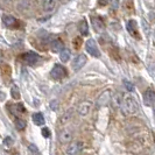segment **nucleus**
Masks as SVG:
<instances>
[{
	"mask_svg": "<svg viewBox=\"0 0 155 155\" xmlns=\"http://www.w3.org/2000/svg\"><path fill=\"white\" fill-rule=\"evenodd\" d=\"M85 49L86 51L91 55V56H93V57H96V58L101 57V51H99V49L97 47V43H96V41L93 39H89L86 41Z\"/></svg>",
	"mask_w": 155,
	"mask_h": 155,
	"instance_id": "nucleus-3",
	"label": "nucleus"
},
{
	"mask_svg": "<svg viewBox=\"0 0 155 155\" xmlns=\"http://www.w3.org/2000/svg\"><path fill=\"white\" fill-rule=\"evenodd\" d=\"M86 61H87V58H86L85 55L79 54L78 56H76V57H75V60L72 61V69L75 70V71L81 70L84 65H85Z\"/></svg>",
	"mask_w": 155,
	"mask_h": 155,
	"instance_id": "nucleus-7",
	"label": "nucleus"
},
{
	"mask_svg": "<svg viewBox=\"0 0 155 155\" xmlns=\"http://www.w3.org/2000/svg\"><path fill=\"white\" fill-rule=\"evenodd\" d=\"M91 23H92L93 26V29L97 31V33H103L104 31V23L101 20H99L98 18H92L91 19Z\"/></svg>",
	"mask_w": 155,
	"mask_h": 155,
	"instance_id": "nucleus-14",
	"label": "nucleus"
},
{
	"mask_svg": "<svg viewBox=\"0 0 155 155\" xmlns=\"http://www.w3.org/2000/svg\"><path fill=\"white\" fill-rule=\"evenodd\" d=\"M142 26H143V31H145V33L146 34H148V25H147V22H146V20L145 19H142Z\"/></svg>",
	"mask_w": 155,
	"mask_h": 155,
	"instance_id": "nucleus-28",
	"label": "nucleus"
},
{
	"mask_svg": "<svg viewBox=\"0 0 155 155\" xmlns=\"http://www.w3.org/2000/svg\"><path fill=\"white\" fill-rule=\"evenodd\" d=\"M92 109V103L89 101H82L78 106V114L81 117H85L89 114V112Z\"/></svg>",
	"mask_w": 155,
	"mask_h": 155,
	"instance_id": "nucleus-9",
	"label": "nucleus"
},
{
	"mask_svg": "<svg viewBox=\"0 0 155 155\" xmlns=\"http://www.w3.org/2000/svg\"><path fill=\"white\" fill-rule=\"evenodd\" d=\"M12 97L14 98V99H19L20 98V92H19V89L16 87V86H13L12 87Z\"/></svg>",
	"mask_w": 155,
	"mask_h": 155,
	"instance_id": "nucleus-22",
	"label": "nucleus"
},
{
	"mask_svg": "<svg viewBox=\"0 0 155 155\" xmlns=\"http://www.w3.org/2000/svg\"><path fill=\"white\" fill-rule=\"evenodd\" d=\"M72 138H74V134L68 128L62 130L58 134V140H60L61 143H68L69 145V143L72 142Z\"/></svg>",
	"mask_w": 155,
	"mask_h": 155,
	"instance_id": "nucleus-6",
	"label": "nucleus"
},
{
	"mask_svg": "<svg viewBox=\"0 0 155 155\" xmlns=\"http://www.w3.org/2000/svg\"><path fill=\"white\" fill-rule=\"evenodd\" d=\"M121 112L124 116H131L138 112V103L132 96H125L124 103L121 106Z\"/></svg>",
	"mask_w": 155,
	"mask_h": 155,
	"instance_id": "nucleus-1",
	"label": "nucleus"
},
{
	"mask_svg": "<svg viewBox=\"0 0 155 155\" xmlns=\"http://www.w3.org/2000/svg\"><path fill=\"white\" fill-rule=\"evenodd\" d=\"M50 76L54 79H62L67 76V69L61 64H55L54 68L50 71Z\"/></svg>",
	"mask_w": 155,
	"mask_h": 155,
	"instance_id": "nucleus-4",
	"label": "nucleus"
},
{
	"mask_svg": "<svg viewBox=\"0 0 155 155\" xmlns=\"http://www.w3.org/2000/svg\"><path fill=\"white\" fill-rule=\"evenodd\" d=\"M78 27H79V31H81L82 35H87L89 34V27H87L86 20H82L78 25Z\"/></svg>",
	"mask_w": 155,
	"mask_h": 155,
	"instance_id": "nucleus-20",
	"label": "nucleus"
},
{
	"mask_svg": "<svg viewBox=\"0 0 155 155\" xmlns=\"http://www.w3.org/2000/svg\"><path fill=\"white\" fill-rule=\"evenodd\" d=\"M124 98L125 97L123 96V93H119V92L114 93V94L112 96V101H113L114 106L118 107V109H121L123 103H124Z\"/></svg>",
	"mask_w": 155,
	"mask_h": 155,
	"instance_id": "nucleus-13",
	"label": "nucleus"
},
{
	"mask_svg": "<svg viewBox=\"0 0 155 155\" xmlns=\"http://www.w3.org/2000/svg\"><path fill=\"white\" fill-rule=\"evenodd\" d=\"M31 118H33V121H34V124L38 125V126H41V125L45 124V117H43V114H42L41 112L34 113Z\"/></svg>",
	"mask_w": 155,
	"mask_h": 155,
	"instance_id": "nucleus-18",
	"label": "nucleus"
},
{
	"mask_svg": "<svg viewBox=\"0 0 155 155\" xmlns=\"http://www.w3.org/2000/svg\"><path fill=\"white\" fill-rule=\"evenodd\" d=\"M84 147V145H83V142H81V141H72L71 143H69L67 148H65V154L67 155H78L81 152H82V149Z\"/></svg>",
	"mask_w": 155,
	"mask_h": 155,
	"instance_id": "nucleus-2",
	"label": "nucleus"
},
{
	"mask_svg": "<svg viewBox=\"0 0 155 155\" xmlns=\"http://www.w3.org/2000/svg\"><path fill=\"white\" fill-rule=\"evenodd\" d=\"M49 106H50V109L53 110V111H57V110H58V107H60V105H58V101H55V99L49 103Z\"/></svg>",
	"mask_w": 155,
	"mask_h": 155,
	"instance_id": "nucleus-25",
	"label": "nucleus"
},
{
	"mask_svg": "<svg viewBox=\"0 0 155 155\" xmlns=\"http://www.w3.org/2000/svg\"><path fill=\"white\" fill-rule=\"evenodd\" d=\"M21 58L25 63H27L29 65H34L40 60V56L34 51H28V53H25L21 55Z\"/></svg>",
	"mask_w": 155,
	"mask_h": 155,
	"instance_id": "nucleus-5",
	"label": "nucleus"
},
{
	"mask_svg": "<svg viewBox=\"0 0 155 155\" xmlns=\"http://www.w3.org/2000/svg\"><path fill=\"white\" fill-rule=\"evenodd\" d=\"M127 31L128 33L132 35L133 38H135V39H141L139 35V31H138V25L137 22L134 21V20H131V21H128L127 22Z\"/></svg>",
	"mask_w": 155,
	"mask_h": 155,
	"instance_id": "nucleus-11",
	"label": "nucleus"
},
{
	"mask_svg": "<svg viewBox=\"0 0 155 155\" xmlns=\"http://www.w3.org/2000/svg\"><path fill=\"white\" fill-rule=\"evenodd\" d=\"M70 56H71V53L68 48H64L62 51L60 53V60L62 61L63 63H67L70 60Z\"/></svg>",
	"mask_w": 155,
	"mask_h": 155,
	"instance_id": "nucleus-19",
	"label": "nucleus"
},
{
	"mask_svg": "<svg viewBox=\"0 0 155 155\" xmlns=\"http://www.w3.org/2000/svg\"><path fill=\"white\" fill-rule=\"evenodd\" d=\"M28 149L31 150L33 154H38V153H39V149H38V147H36L35 145H33V143L28 145Z\"/></svg>",
	"mask_w": 155,
	"mask_h": 155,
	"instance_id": "nucleus-26",
	"label": "nucleus"
},
{
	"mask_svg": "<svg viewBox=\"0 0 155 155\" xmlns=\"http://www.w3.org/2000/svg\"><path fill=\"white\" fill-rule=\"evenodd\" d=\"M143 101L146 105H153L155 103V91L153 89H147L143 93Z\"/></svg>",
	"mask_w": 155,
	"mask_h": 155,
	"instance_id": "nucleus-10",
	"label": "nucleus"
},
{
	"mask_svg": "<svg viewBox=\"0 0 155 155\" xmlns=\"http://www.w3.org/2000/svg\"><path fill=\"white\" fill-rule=\"evenodd\" d=\"M2 22L6 27H16L18 26V20H16L14 16L12 15H2Z\"/></svg>",
	"mask_w": 155,
	"mask_h": 155,
	"instance_id": "nucleus-12",
	"label": "nucleus"
},
{
	"mask_svg": "<svg viewBox=\"0 0 155 155\" xmlns=\"http://www.w3.org/2000/svg\"><path fill=\"white\" fill-rule=\"evenodd\" d=\"M124 85H125V87L127 89V91H130V92H133V91H134V86H133V84L131 83V82H128V81L125 79Z\"/></svg>",
	"mask_w": 155,
	"mask_h": 155,
	"instance_id": "nucleus-24",
	"label": "nucleus"
},
{
	"mask_svg": "<svg viewBox=\"0 0 155 155\" xmlns=\"http://www.w3.org/2000/svg\"><path fill=\"white\" fill-rule=\"evenodd\" d=\"M152 39H153V45L155 46V28L154 31H153V34H152Z\"/></svg>",
	"mask_w": 155,
	"mask_h": 155,
	"instance_id": "nucleus-29",
	"label": "nucleus"
},
{
	"mask_svg": "<svg viewBox=\"0 0 155 155\" xmlns=\"http://www.w3.org/2000/svg\"><path fill=\"white\" fill-rule=\"evenodd\" d=\"M112 99V94H111V91L110 90H106V91H104V92L101 93V96L98 97V99H97V107H101V106H104V105H106Z\"/></svg>",
	"mask_w": 155,
	"mask_h": 155,
	"instance_id": "nucleus-8",
	"label": "nucleus"
},
{
	"mask_svg": "<svg viewBox=\"0 0 155 155\" xmlns=\"http://www.w3.org/2000/svg\"><path fill=\"white\" fill-rule=\"evenodd\" d=\"M26 125L27 124H26V121H25L23 119H19V118H18V119L15 120V127L19 130V131L23 130V128L26 127Z\"/></svg>",
	"mask_w": 155,
	"mask_h": 155,
	"instance_id": "nucleus-21",
	"label": "nucleus"
},
{
	"mask_svg": "<svg viewBox=\"0 0 155 155\" xmlns=\"http://www.w3.org/2000/svg\"><path fill=\"white\" fill-rule=\"evenodd\" d=\"M42 135H43L45 138H49V137H50V131H49V128L45 127V128L42 130Z\"/></svg>",
	"mask_w": 155,
	"mask_h": 155,
	"instance_id": "nucleus-27",
	"label": "nucleus"
},
{
	"mask_svg": "<svg viewBox=\"0 0 155 155\" xmlns=\"http://www.w3.org/2000/svg\"><path fill=\"white\" fill-rule=\"evenodd\" d=\"M57 6V2L54 0H45L42 4V8L45 12H53Z\"/></svg>",
	"mask_w": 155,
	"mask_h": 155,
	"instance_id": "nucleus-15",
	"label": "nucleus"
},
{
	"mask_svg": "<svg viewBox=\"0 0 155 155\" xmlns=\"http://www.w3.org/2000/svg\"><path fill=\"white\" fill-rule=\"evenodd\" d=\"M13 143H14V141H13V138H12V137H6L5 140H4V145H5L6 147H11Z\"/></svg>",
	"mask_w": 155,
	"mask_h": 155,
	"instance_id": "nucleus-23",
	"label": "nucleus"
},
{
	"mask_svg": "<svg viewBox=\"0 0 155 155\" xmlns=\"http://www.w3.org/2000/svg\"><path fill=\"white\" fill-rule=\"evenodd\" d=\"M50 47H51V50L55 51V53H56V51H60V53H61L63 49H64V48H63V43L58 39L53 40V41L50 42Z\"/></svg>",
	"mask_w": 155,
	"mask_h": 155,
	"instance_id": "nucleus-17",
	"label": "nucleus"
},
{
	"mask_svg": "<svg viewBox=\"0 0 155 155\" xmlns=\"http://www.w3.org/2000/svg\"><path fill=\"white\" fill-rule=\"evenodd\" d=\"M72 114H74V110L70 109L68 110L64 114H62V117L60 118V124L61 125H65L68 124L70 120H71V118H72Z\"/></svg>",
	"mask_w": 155,
	"mask_h": 155,
	"instance_id": "nucleus-16",
	"label": "nucleus"
}]
</instances>
